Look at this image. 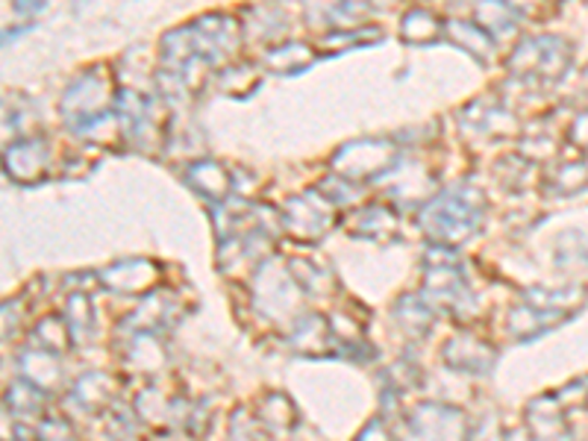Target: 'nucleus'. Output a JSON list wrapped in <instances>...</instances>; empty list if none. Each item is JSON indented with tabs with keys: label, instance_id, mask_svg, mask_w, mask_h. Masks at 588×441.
<instances>
[{
	"label": "nucleus",
	"instance_id": "39",
	"mask_svg": "<svg viewBox=\"0 0 588 441\" xmlns=\"http://www.w3.org/2000/svg\"><path fill=\"white\" fill-rule=\"evenodd\" d=\"M435 3H442V7H456V3H463V0H435Z\"/></svg>",
	"mask_w": 588,
	"mask_h": 441
},
{
	"label": "nucleus",
	"instance_id": "15",
	"mask_svg": "<svg viewBox=\"0 0 588 441\" xmlns=\"http://www.w3.org/2000/svg\"><path fill=\"white\" fill-rule=\"evenodd\" d=\"M156 277H159V269L151 260L116 262L112 269L100 274V279L118 295H151Z\"/></svg>",
	"mask_w": 588,
	"mask_h": 441
},
{
	"label": "nucleus",
	"instance_id": "32",
	"mask_svg": "<svg viewBox=\"0 0 588 441\" xmlns=\"http://www.w3.org/2000/svg\"><path fill=\"white\" fill-rule=\"evenodd\" d=\"M315 189H319V192L324 194L329 203L341 206V210H348V206H353V203L359 201V182L345 180V177H338V174H329V177H324V180H321Z\"/></svg>",
	"mask_w": 588,
	"mask_h": 441
},
{
	"label": "nucleus",
	"instance_id": "29",
	"mask_svg": "<svg viewBox=\"0 0 588 441\" xmlns=\"http://www.w3.org/2000/svg\"><path fill=\"white\" fill-rule=\"evenodd\" d=\"M341 7H345V0H303L309 27L324 29V33L338 29V24H341Z\"/></svg>",
	"mask_w": 588,
	"mask_h": 441
},
{
	"label": "nucleus",
	"instance_id": "30",
	"mask_svg": "<svg viewBox=\"0 0 588 441\" xmlns=\"http://www.w3.org/2000/svg\"><path fill=\"white\" fill-rule=\"evenodd\" d=\"M62 318H65L71 336L74 338L88 336V330H92V300H88L86 291H74V295H68L65 315Z\"/></svg>",
	"mask_w": 588,
	"mask_h": 441
},
{
	"label": "nucleus",
	"instance_id": "11",
	"mask_svg": "<svg viewBox=\"0 0 588 441\" xmlns=\"http://www.w3.org/2000/svg\"><path fill=\"white\" fill-rule=\"evenodd\" d=\"M406 430H409V441H471L463 413H456L451 406H435V403L418 406L409 415Z\"/></svg>",
	"mask_w": 588,
	"mask_h": 441
},
{
	"label": "nucleus",
	"instance_id": "35",
	"mask_svg": "<svg viewBox=\"0 0 588 441\" xmlns=\"http://www.w3.org/2000/svg\"><path fill=\"white\" fill-rule=\"evenodd\" d=\"M524 156H506V163L501 159V165H497V171H503V168H509V165H521ZM503 186L506 189H515V186H521L524 182V174H509V177H501Z\"/></svg>",
	"mask_w": 588,
	"mask_h": 441
},
{
	"label": "nucleus",
	"instance_id": "37",
	"mask_svg": "<svg viewBox=\"0 0 588 441\" xmlns=\"http://www.w3.org/2000/svg\"><path fill=\"white\" fill-rule=\"evenodd\" d=\"M12 10L21 12V15H36V12L45 10V0H12Z\"/></svg>",
	"mask_w": 588,
	"mask_h": 441
},
{
	"label": "nucleus",
	"instance_id": "5",
	"mask_svg": "<svg viewBox=\"0 0 588 441\" xmlns=\"http://www.w3.org/2000/svg\"><path fill=\"white\" fill-rule=\"evenodd\" d=\"M116 97L118 92L112 88V80L104 65H95L65 88L59 109H62L65 124L80 135L88 124H95L97 118L109 116L116 109Z\"/></svg>",
	"mask_w": 588,
	"mask_h": 441
},
{
	"label": "nucleus",
	"instance_id": "18",
	"mask_svg": "<svg viewBox=\"0 0 588 441\" xmlns=\"http://www.w3.org/2000/svg\"><path fill=\"white\" fill-rule=\"evenodd\" d=\"M444 39L454 41L456 48L468 53L471 59H477V62H485L494 50V39L477 21H444Z\"/></svg>",
	"mask_w": 588,
	"mask_h": 441
},
{
	"label": "nucleus",
	"instance_id": "12",
	"mask_svg": "<svg viewBox=\"0 0 588 441\" xmlns=\"http://www.w3.org/2000/svg\"><path fill=\"white\" fill-rule=\"evenodd\" d=\"M345 227H348L350 236L368 241H397L400 239V218L397 212L386 203H368V206H359L357 212H350L345 218Z\"/></svg>",
	"mask_w": 588,
	"mask_h": 441
},
{
	"label": "nucleus",
	"instance_id": "34",
	"mask_svg": "<svg viewBox=\"0 0 588 441\" xmlns=\"http://www.w3.org/2000/svg\"><path fill=\"white\" fill-rule=\"evenodd\" d=\"M568 144H574L577 151L588 154V112H579L568 124Z\"/></svg>",
	"mask_w": 588,
	"mask_h": 441
},
{
	"label": "nucleus",
	"instance_id": "8",
	"mask_svg": "<svg viewBox=\"0 0 588 441\" xmlns=\"http://www.w3.org/2000/svg\"><path fill=\"white\" fill-rule=\"evenodd\" d=\"M336 215V203H329L319 189H309V192L286 201V206L280 210V227L289 233L291 239L312 245V241L324 239L333 230Z\"/></svg>",
	"mask_w": 588,
	"mask_h": 441
},
{
	"label": "nucleus",
	"instance_id": "25",
	"mask_svg": "<svg viewBox=\"0 0 588 441\" xmlns=\"http://www.w3.org/2000/svg\"><path fill=\"white\" fill-rule=\"evenodd\" d=\"M260 86V71L251 62H230L218 71V88L227 97H248Z\"/></svg>",
	"mask_w": 588,
	"mask_h": 441
},
{
	"label": "nucleus",
	"instance_id": "27",
	"mask_svg": "<svg viewBox=\"0 0 588 441\" xmlns=\"http://www.w3.org/2000/svg\"><path fill=\"white\" fill-rule=\"evenodd\" d=\"M395 318L400 321V324H404L406 333L421 336V333H427V330H430V324H433V307H430V303H427L421 295H418V298L406 295V298L397 300Z\"/></svg>",
	"mask_w": 588,
	"mask_h": 441
},
{
	"label": "nucleus",
	"instance_id": "10",
	"mask_svg": "<svg viewBox=\"0 0 588 441\" xmlns=\"http://www.w3.org/2000/svg\"><path fill=\"white\" fill-rule=\"evenodd\" d=\"M3 171L19 186H36L50 171V144L45 135H24L7 144Z\"/></svg>",
	"mask_w": 588,
	"mask_h": 441
},
{
	"label": "nucleus",
	"instance_id": "9",
	"mask_svg": "<svg viewBox=\"0 0 588 441\" xmlns=\"http://www.w3.org/2000/svg\"><path fill=\"white\" fill-rule=\"evenodd\" d=\"M456 121H459L465 135L482 139V142H494V139H506V135L518 133V118L512 116L501 100H489V97L465 104L456 112Z\"/></svg>",
	"mask_w": 588,
	"mask_h": 441
},
{
	"label": "nucleus",
	"instance_id": "17",
	"mask_svg": "<svg viewBox=\"0 0 588 441\" xmlns=\"http://www.w3.org/2000/svg\"><path fill=\"white\" fill-rule=\"evenodd\" d=\"M568 315H562V312H553V309H541L530 300H521L518 307L509 312V321H506V330H509L515 338H536L541 333H548L550 326L562 324Z\"/></svg>",
	"mask_w": 588,
	"mask_h": 441
},
{
	"label": "nucleus",
	"instance_id": "20",
	"mask_svg": "<svg viewBox=\"0 0 588 441\" xmlns=\"http://www.w3.org/2000/svg\"><path fill=\"white\" fill-rule=\"evenodd\" d=\"M473 21H477L492 39H497V36H506V33L518 27L521 12L512 7V0H480L477 10H473Z\"/></svg>",
	"mask_w": 588,
	"mask_h": 441
},
{
	"label": "nucleus",
	"instance_id": "2",
	"mask_svg": "<svg viewBox=\"0 0 588 441\" xmlns=\"http://www.w3.org/2000/svg\"><path fill=\"white\" fill-rule=\"evenodd\" d=\"M485 218V192L473 182H454L418 212V224L427 233V239L444 248H456L482 227Z\"/></svg>",
	"mask_w": 588,
	"mask_h": 441
},
{
	"label": "nucleus",
	"instance_id": "3",
	"mask_svg": "<svg viewBox=\"0 0 588 441\" xmlns=\"http://www.w3.org/2000/svg\"><path fill=\"white\" fill-rule=\"evenodd\" d=\"M574 62V45L565 36H530L506 59V71L512 80L532 83V86H553L565 78Z\"/></svg>",
	"mask_w": 588,
	"mask_h": 441
},
{
	"label": "nucleus",
	"instance_id": "16",
	"mask_svg": "<svg viewBox=\"0 0 588 441\" xmlns=\"http://www.w3.org/2000/svg\"><path fill=\"white\" fill-rule=\"evenodd\" d=\"M315 53H319V48H312L307 41H277L262 57V68L277 74V78H291V74L307 71L315 62Z\"/></svg>",
	"mask_w": 588,
	"mask_h": 441
},
{
	"label": "nucleus",
	"instance_id": "21",
	"mask_svg": "<svg viewBox=\"0 0 588 441\" xmlns=\"http://www.w3.org/2000/svg\"><path fill=\"white\" fill-rule=\"evenodd\" d=\"M116 392H118L116 380L109 374H100V371H92V374H86L77 385H74V397H77L80 406L88 409V413L107 409L109 403H112V397H116Z\"/></svg>",
	"mask_w": 588,
	"mask_h": 441
},
{
	"label": "nucleus",
	"instance_id": "4",
	"mask_svg": "<svg viewBox=\"0 0 588 441\" xmlns=\"http://www.w3.org/2000/svg\"><path fill=\"white\" fill-rule=\"evenodd\" d=\"M421 298L439 312H451L456 318H468L477 307L473 291L465 283L463 271L456 265L454 250L435 245L427 253V274H424V288H421Z\"/></svg>",
	"mask_w": 588,
	"mask_h": 441
},
{
	"label": "nucleus",
	"instance_id": "7",
	"mask_svg": "<svg viewBox=\"0 0 588 441\" xmlns=\"http://www.w3.org/2000/svg\"><path fill=\"white\" fill-rule=\"evenodd\" d=\"M400 159L404 154L392 139H353L338 147L329 165H333V174L362 186L365 180L386 177Z\"/></svg>",
	"mask_w": 588,
	"mask_h": 441
},
{
	"label": "nucleus",
	"instance_id": "40",
	"mask_svg": "<svg viewBox=\"0 0 588 441\" xmlns=\"http://www.w3.org/2000/svg\"><path fill=\"white\" fill-rule=\"evenodd\" d=\"M550 3H562V0H550Z\"/></svg>",
	"mask_w": 588,
	"mask_h": 441
},
{
	"label": "nucleus",
	"instance_id": "23",
	"mask_svg": "<svg viewBox=\"0 0 588 441\" xmlns=\"http://www.w3.org/2000/svg\"><path fill=\"white\" fill-rule=\"evenodd\" d=\"M400 33L409 45H430L439 36H444V21L433 10H409L400 21Z\"/></svg>",
	"mask_w": 588,
	"mask_h": 441
},
{
	"label": "nucleus",
	"instance_id": "33",
	"mask_svg": "<svg viewBox=\"0 0 588 441\" xmlns=\"http://www.w3.org/2000/svg\"><path fill=\"white\" fill-rule=\"evenodd\" d=\"M36 439L39 441H74V430H71V424H68L65 418L50 415V418H45V421L39 424Z\"/></svg>",
	"mask_w": 588,
	"mask_h": 441
},
{
	"label": "nucleus",
	"instance_id": "14",
	"mask_svg": "<svg viewBox=\"0 0 588 441\" xmlns=\"http://www.w3.org/2000/svg\"><path fill=\"white\" fill-rule=\"evenodd\" d=\"M183 180L189 182V189L197 192L203 201L209 203H224L232 198L236 189V177H232L221 163L215 159H197L183 171Z\"/></svg>",
	"mask_w": 588,
	"mask_h": 441
},
{
	"label": "nucleus",
	"instance_id": "38",
	"mask_svg": "<svg viewBox=\"0 0 588 441\" xmlns=\"http://www.w3.org/2000/svg\"><path fill=\"white\" fill-rule=\"evenodd\" d=\"M397 3H400V0H371V10H374V12H388V10H395Z\"/></svg>",
	"mask_w": 588,
	"mask_h": 441
},
{
	"label": "nucleus",
	"instance_id": "6",
	"mask_svg": "<svg viewBox=\"0 0 588 441\" xmlns=\"http://www.w3.org/2000/svg\"><path fill=\"white\" fill-rule=\"evenodd\" d=\"M116 116L121 121L124 142L142 154H156L165 144V127L168 116L156 106V100L139 95L133 88H118Z\"/></svg>",
	"mask_w": 588,
	"mask_h": 441
},
{
	"label": "nucleus",
	"instance_id": "31",
	"mask_svg": "<svg viewBox=\"0 0 588 441\" xmlns=\"http://www.w3.org/2000/svg\"><path fill=\"white\" fill-rule=\"evenodd\" d=\"M262 421H265V430L280 432V436H286V432L291 430V424L298 421L295 418V409H291V403L283 397V394H271L268 401H265V409H262Z\"/></svg>",
	"mask_w": 588,
	"mask_h": 441
},
{
	"label": "nucleus",
	"instance_id": "19",
	"mask_svg": "<svg viewBox=\"0 0 588 441\" xmlns=\"http://www.w3.org/2000/svg\"><path fill=\"white\" fill-rule=\"evenodd\" d=\"M333 345V326L324 315L300 318L291 330V347L303 356H324Z\"/></svg>",
	"mask_w": 588,
	"mask_h": 441
},
{
	"label": "nucleus",
	"instance_id": "41",
	"mask_svg": "<svg viewBox=\"0 0 588 441\" xmlns=\"http://www.w3.org/2000/svg\"><path fill=\"white\" fill-rule=\"evenodd\" d=\"M586 403H588V401H586Z\"/></svg>",
	"mask_w": 588,
	"mask_h": 441
},
{
	"label": "nucleus",
	"instance_id": "24",
	"mask_svg": "<svg viewBox=\"0 0 588 441\" xmlns=\"http://www.w3.org/2000/svg\"><path fill=\"white\" fill-rule=\"evenodd\" d=\"M383 41V29L380 27H350V29H329L319 39L315 48L321 53H338V50L359 48V45H376Z\"/></svg>",
	"mask_w": 588,
	"mask_h": 441
},
{
	"label": "nucleus",
	"instance_id": "13",
	"mask_svg": "<svg viewBox=\"0 0 588 441\" xmlns=\"http://www.w3.org/2000/svg\"><path fill=\"white\" fill-rule=\"evenodd\" d=\"M442 356L454 371H463V374H489L494 368V359H497V350L489 342H482V338L459 333V336L447 338Z\"/></svg>",
	"mask_w": 588,
	"mask_h": 441
},
{
	"label": "nucleus",
	"instance_id": "36",
	"mask_svg": "<svg viewBox=\"0 0 588 441\" xmlns=\"http://www.w3.org/2000/svg\"><path fill=\"white\" fill-rule=\"evenodd\" d=\"M357 441H392V439H388V432L383 430V421H371Z\"/></svg>",
	"mask_w": 588,
	"mask_h": 441
},
{
	"label": "nucleus",
	"instance_id": "28",
	"mask_svg": "<svg viewBox=\"0 0 588 441\" xmlns=\"http://www.w3.org/2000/svg\"><path fill=\"white\" fill-rule=\"evenodd\" d=\"M48 403V392L41 385L29 383V380H15V383L7 389V406L10 413H41V406Z\"/></svg>",
	"mask_w": 588,
	"mask_h": 441
},
{
	"label": "nucleus",
	"instance_id": "26",
	"mask_svg": "<svg viewBox=\"0 0 588 441\" xmlns=\"http://www.w3.org/2000/svg\"><path fill=\"white\" fill-rule=\"evenodd\" d=\"M33 338H36V345L41 350H48V354H65L74 336H71V330H68L65 318L59 315H45L41 321H36L33 326Z\"/></svg>",
	"mask_w": 588,
	"mask_h": 441
},
{
	"label": "nucleus",
	"instance_id": "1",
	"mask_svg": "<svg viewBox=\"0 0 588 441\" xmlns=\"http://www.w3.org/2000/svg\"><path fill=\"white\" fill-rule=\"evenodd\" d=\"M244 27L236 15L227 12H206L185 27L165 33L159 41L163 68H180L192 59H203L206 65L224 68L239 62V50L244 45Z\"/></svg>",
	"mask_w": 588,
	"mask_h": 441
},
{
	"label": "nucleus",
	"instance_id": "22",
	"mask_svg": "<svg viewBox=\"0 0 588 441\" xmlns=\"http://www.w3.org/2000/svg\"><path fill=\"white\" fill-rule=\"evenodd\" d=\"M550 194L556 198H574V194L588 189V165L583 159H568V163L556 165L544 180Z\"/></svg>",
	"mask_w": 588,
	"mask_h": 441
}]
</instances>
